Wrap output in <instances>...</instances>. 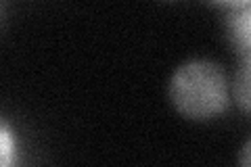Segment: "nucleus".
<instances>
[{"instance_id": "obj_1", "label": "nucleus", "mask_w": 251, "mask_h": 167, "mask_svg": "<svg viewBox=\"0 0 251 167\" xmlns=\"http://www.w3.org/2000/svg\"><path fill=\"white\" fill-rule=\"evenodd\" d=\"M168 92L178 113L195 121H207L228 107V79L209 59L182 63L172 75Z\"/></svg>"}, {"instance_id": "obj_2", "label": "nucleus", "mask_w": 251, "mask_h": 167, "mask_svg": "<svg viewBox=\"0 0 251 167\" xmlns=\"http://www.w3.org/2000/svg\"><path fill=\"white\" fill-rule=\"evenodd\" d=\"M226 29L234 48L243 54L251 52V2H245L237 11H230Z\"/></svg>"}, {"instance_id": "obj_3", "label": "nucleus", "mask_w": 251, "mask_h": 167, "mask_svg": "<svg viewBox=\"0 0 251 167\" xmlns=\"http://www.w3.org/2000/svg\"><path fill=\"white\" fill-rule=\"evenodd\" d=\"M234 98H237V105L251 115V52H247L243 57L241 65L234 73Z\"/></svg>"}, {"instance_id": "obj_4", "label": "nucleus", "mask_w": 251, "mask_h": 167, "mask_svg": "<svg viewBox=\"0 0 251 167\" xmlns=\"http://www.w3.org/2000/svg\"><path fill=\"white\" fill-rule=\"evenodd\" d=\"M15 140H13V134L9 130V125L2 123L0 128V167H15Z\"/></svg>"}, {"instance_id": "obj_5", "label": "nucleus", "mask_w": 251, "mask_h": 167, "mask_svg": "<svg viewBox=\"0 0 251 167\" xmlns=\"http://www.w3.org/2000/svg\"><path fill=\"white\" fill-rule=\"evenodd\" d=\"M239 167H251V138L243 144L239 155Z\"/></svg>"}]
</instances>
